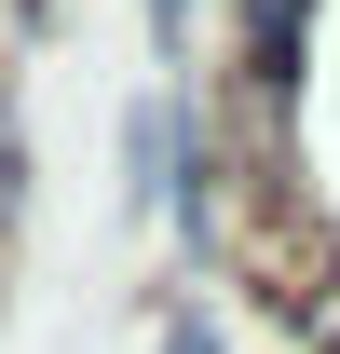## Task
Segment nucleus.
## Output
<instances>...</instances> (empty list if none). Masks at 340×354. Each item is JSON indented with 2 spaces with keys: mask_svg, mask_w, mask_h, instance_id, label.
Returning <instances> with one entry per match:
<instances>
[{
  "mask_svg": "<svg viewBox=\"0 0 340 354\" xmlns=\"http://www.w3.org/2000/svg\"><path fill=\"white\" fill-rule=\"evenodd\" d=\"M164 354H218V313H164Z\"/></svg>",
  "mask_w": 340,
  "mask_h": 354,
  "instance_id": "obj_1",
  "label": "nucleus"
},
{
  "mask_svg": "<svg viewBox=\"0 0 340 354\" xmlns=\"http://www.w3.org/2000/svg\"><path fill=\"white\" fill-rule=\"evenodd\" d=\"M150 41H164V55L191 41V0H150Z\"/></svg>",
  "mask_w": 340,
  "mask_h": 354,
  "instance_id": "obj_2",
  "label": "nucleus"
}]
</instances>
